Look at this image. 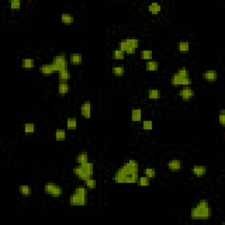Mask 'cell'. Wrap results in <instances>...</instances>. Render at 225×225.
I'll return each instance as SVG.
<instances>
[{"instance_id": "obj_36", "label": "cell", "mask_w": 225, "mask_h": 225, "mask_svg": "<svg viewBox=\"0 0 225 225\" xmlns=\"http://www.w3.org/2000/svg\"><path fill=\"white\" fill-rule=\"evenodd\" d=\"M85 185L89 189H94L97 185V182L95 179H93L92 178L88 179L87 180H85Z\"/></svg>"}, {"instance_id": "obj_10", "label": "cell", "mask_w": 225, "mask_h": 225, "mask_svg": "<svg viewBox=\"0 0 225 225\" xmlns=\"http://www.w3.org/2000/svg\"><path fill=\"white\" fill-rule=\"evenodd\" d=\"M119 49L126 54H134L136 52V49L131 48V47L128 44V42L126 41V39H125V40H121L120 41Z\"/></svg>"}, {"instance_id": "obj_25", "label": "cell", "mask_w": 225, "mask_h": 225, "mask_svg": "<svg viewBox=\"0 0 225 225\" xmlns=\"http://www.w3.org/2000/svg\"><path fill=\"white\" fill-rule=\"evenodd\" d=\"M66 126L68 129L70 130H74L77 128V126H78V121H77V119L76 118H68L66 122Z\"/></svg>"}, {"instance_id": "obj_1", "label": "cell", "mask_w": 225, "mask_h": 225, "mask_svg": "<svg viewBox=\"0 0 225 225\" xmlns=\"http://www.w3.org/2000/svg\"><path fill=\"white\" fill-rule=\"evenodd\" d=\"M139 165L136 160L129 159L115 172L114 180L118 184H134L138 179Z\"/></svg>"}, {"instance_id": "obj_31", "label": "cell", "mask_w": 225, "mask_h": 225, "mask_svg": "<svg viewBox=\"0 0 225 225\" xmlns=\"http://www.w3.org/2000/svg\"><path fill=\"white\" fill-rule=\"evenodd\" d=\"M144 175H145L147 178H149V179H154L156 175H157V172L155 171L153 168H150V167H147L145 168V170H144Z\"/></svg>"}, {"instance_id": "obj_40", "label": "cell", "mask_w": 225, "mask_h": 225, "mask_svg": "<svg viewBox=\"0 0 225 225\" xmlns=\"http://www.w3.org/2000/svg\"><path fill=\"white\" fill-rule=\"evenodd\" d=\"M142 128L144 130H151L153 128V122L151 121H144L142 122Z\"/></svg>"}, {"instance_id": "obj_26", "label": "cell", "mask_w": 225, "mask_h": 225, "mask_svg": "<svg viewBox=\"0 0 225 225\" xmlns=\"http://www.w3.org/2000/svg\"><path fill=\"white\" fill-rule=\"evenodd\" d=\"M22 67L26 68V69H31L35 67V60L31 59V58H26L22 60Z\"/></svg>"}, {"instance_id": "obj_32", "label": "cell", "mask_w": 225, "mask_h": 225, "mask_svg": "<svg viewBox=\"0 0 225 225\" xmlns=\"http://www.w3.org/2000/svg\"><path fill=\"white\" fill-rule=\"evenodd\" d=\"M141 57L144 60L150 61L153 57V52L151 50H142L141 52Z\"/></svg>"}, {"instance_id": "obj_23", "label": "cell", "mask_w": 225, "mask_h": 225, "mask_svg": "<svg viewBox=\"0 0 225 225\" xmlns=\"http://www.w3.org/2000/svg\"><path fill=\"white\" fill-rule=\"evenodd\" d=\"M19 194L23 196H29L32 194V188L29 185H20L19 187Z\"/></svg>"}, {"instance_id": "obj_18", "label": "cell", "mask_w": 225, "mask_h": 225, "mask_svg": "<svg viewBox=\"0 0 225 225\" xmlns=\"http://www.w3.org/2000/svg\"><path fill=\"white\" fill-rule=\"evenodd\" d=\"M131 120L134 122H139L142 120V110L141 109H133L131 112Z\"/></svg>"}, {"instance_id": "obj_20", "label": "cell", "mask_w": 225, "mask_h": 225, "mask_svg": "<svg viewBox=\"0 0 225 225\" xmlns=\"http://www.w3.org/2000/svg\"><path fill=\"white\" fill-rule=\"evenodd\" d=\"M84 172H86L87 174H89L90 176L92 177L93 175V171H94V166H93V163L91 162H87V163H84V164H80Z\"/></svg>"}, {"instance_id": "obj_19", "label": "cell", "mask_w": 225, "mask_h": 225, "mask_svg": "<svg viewBox=\"0 0 225 225\" xmlns=\"http://www.w3.org/2000/svg\"><path fill=\"white\" fill-rule=\"evenodd\" d=\"M159 64L157 61L150 60L146 62V70L149 71H157L158 70Z\"/></svg>"}, {"instance_id": "obj_39", "label": "cell", "mask_w": 225, "mask_h": 225, "mask_svg": "<svg viewBox=\"0 0 225 225\" xmlns=\"http://www.w3.org/2000/svg\"><path fill=\"white\" fill-rule=\"evenodd\" d=\"M21 2L19 0H13L10 2V7L13 10H19L20 8Z\"/></svg>"}, {"instance_id": "obj_12", "label": "cell", "mask_w": 225, "mask_h": 225, "mask_svg": "<svg viewBox=\"0 0 225 225\" xmlns=\"http://www.w3.org/2000/svg\"><path fill=\"white\" fill-rule=\"evenodd\" d=\"M202 77L205 80L209 81V82H213V81H216L217 79L218 74L216 71H207L203 73Z\"/></svg>"}, {"instance_id": "obj_16", "label": "cell", "mask_w": 225, "mask_h": 225, "mask_svg": "<svg viewBox=\"0 0 225 225\" xmlns=\"http://www.w3.org/2000/svg\"><path fill=\"white\" fill-rule=\"evenodd\" d=\"M69 84L67 82H60L59 85H58V93L60 95H65L67 93H69Z\"/></svg>"}, {"instance_id": "obj_34", "label": "cell", "mask_w": 225, "mask_h": 225, "mask_svg": "<svg viewBox=\"0 0 225 225\" xmlns=\"http://www.w3.org/2000/svg\"><path fill=\"white\" fill-rule=\"evenodd\" d=\"M126 41L133 49H137L138 48V46H139V40L136 39V38H128V39H126Z\"/></svg>"}, {"instance_id": "obj_21", "label": "cell", "mask_w": 225, "mask_h": 225, "mask_svg": "<svg viewBox=\"0 0 225 225\" xmlns=\"http://www.w3.org/2000/svg\"><path fill=\"white\" fill-rule=\"evenodd\" d=\"M58 76H59L60 82H67L68 80L71 79V73L68 70H64V71L58 72Z\"/></svg>"}, {"instance_id": "obj_8", "label": "cell", "mask_w": 225, "mask_h": 225, "mask_svg": "<svg viewBox=\"0 0 225 225\" xmlns=\"http://www.w3.org/2000/svg\"><path fill=\"white\" fill-rule=\"evenodd\" d=\"M167 167L172 172H179L182 166V163L179 159H171L167 163Z\"/></svg>"}, {"instance_id": "obj_35", "label": "cell", "mask_w": 225, "mask_h": 225, "mask_svg": "<svg viewBox=\"0 0 225 225\" xmlns=\"http://www.w3.org/2000/svg\"><path fill=\"white\" fill-rule=\"evenodd\" d=\"M124 55H125V53L123 51H121L120 49H117L114 50L113 57L115 58V60H121L124 58Z\"/></svg>"}, {"instance_id": "obj_4", "label": "cell", "mask_w": 225, "mask_h": 225, "mask_svg": "<svg viewBox=\"0 0 225 225\" xmlns=\"http://www.w3.org/2000/svg\"><path fill=\"white\" fill-rule=\"evenodd\" d=\"M192 84V79L190 77H181L178 75L177 73H174L172 77V84L173 86H189Z\"/></svg>"}, {"instance_id": "obj_27", "label": "cell", "mask_w": 225, "mask_h": 225, "mask_svg": "<svg viewBox=\"0 0 225 225\" xmlns=\"http://www.w3.org/2000/svg\"><path fill=\"white\" fill-rule=\"evenodd\" d=\"M112 71H113V73L115 74V76H118V77H121V76L124 75V72H125V69H124L123 66H121V65H118V66H114L112 68Z\"/></svg>"}, {"instance_id": "obj_33", "label": "cell", "mask_w": 225, "mask_h": 225, "mask_svg": "<svg viewBox=\"0 0 225 225\" xmlns=\"http://www.w3.org/2000/svg\"><path fill=\"white\" fill-rule=\"evenodd\" d=\"M137 184L138 185H142V186H147V185H150V179L147 178L146 176L138 178V179H137Z\"/></svg>"}, {"instance_id": "obj_6", "label": "cell", "mask_w": 225, "mask_h": 225, "mask_svg": "<svg viewBox=\"0 0 225 225\" xmlns=\"http://www.w3.org/2000/svg\"><path fill=\"white\" fill-rule=\"evenodd\" d=\"M179 96L183 100H189L194 96V91L190 86H185V87H183L179 90Z\"/></svg>"}, {"instance_id": "obj_22", "label": "cell", "mask_w": 225, "mask_h": 225, "mask_svg": "<svg viewBox=\"0 0 225 225\" xmlns=\"http://www.w3.org/2000/svg\"><path fill=\"white\" fill-rule=\"evenodd\" d=\"M148 10H149V12L151 13L152 14H158V13L161 12V10H162V6L158 4V3H152L151 5H150L148 6Z\"/></svg>"}, {"instance_id": "obj_5", "label": "cell", "mask_w": 225, "mask_h": 225, "mask_svg": "<svg viewBox=\"0 0 225 225\" xmlns=\"http://www.w3.org/2000/svg\"><path fill=\"white\" fill-rule=\"evenodd\" d=\"M69 202L71 206H85L87 204V197L83 196L77 193H73L71 194Z\"/></svg>"}, {"instance_id": "obj_9", "label": "cell", "mask_w": 225, "mask_h": 225, "mask_svg": "<svg viewBox=\"0 0 225 225\" xmlns=\"http://www.w3.org/2000/svg\"><path fill=\"white\" fill-rule=\"evenodd\" d=\"M192 173L196 177H203L207 173V167L203 165H194L192 169Z\"/></svg>"}, {"instance_id": "obj_13", "label": "cell", "mask_w": 225, "mask_h": 225, "mask_svg": "<svg viewBox=\"0 0 225 225\" xmlns=\"http://www.w3.org/2000/svg\"><path fill=\"white\" fill-rule=\"evenodd\" d=\"M148 97L150 99L158 100L161 97V92L158 89H150L148 91Z\"/></svg>"}, {"instance_id": "obj_38", "label": "cell", "mask_w": 225, "mask_h": 225, "mask_svg": "<svg viewBox=\"0 0 225 225\" xmlns=\"http://www.w3.org/2000/svg\"><path fill=\"white\" fill-rule=\"evenodd\" d=\"M74 192L77 194H80V195H83V196H86L87 197V189L84 187V186H78L76 187Z\"/></svg>"}, {"instance_id": "obj_24", "label": "cell", "mask_w": 225, "mask_h": 225, "mask_svg": "<svg viewBox=\"0 0 225 225\" xmlns=\"http://www.w3.org/2000/svg\"><path fill=\"white\" fill-rule=\"evenodd\" d=\"M61 21L63 24H66V25H70L74 22V17L71 15V14L68 13H62L61 15Z\"/></svg>"}, {"instance_id": "obj_3", "label": "cell", "mask_w": 225, "mask_h": 225, "mask_svg": "<svg viewBox=\"0 0 225 225\" xmlns=\"http://www.w3.org/2000/svg\"><path fill=\"white\" fill-rule=\"evenodd\" d=\"M55 67V70L56 72L68 70V62H67L66 56L64 54H58L54 57L53 61L51 62Z\"/></svg>"}, {"instance_id": "obj_14", "label": "cell", "mask_w": 225, "mask_h": 225, "mask_svg": "<svg viewBox=\"0 0 225 225\" xmlns=\"http://www.w3.org/2000/svg\"><path fill=\"white\" fill-rule=\"evenodd\" d=\"M178 49L181 53H186L190 49V44L187 40H180L178 44Z\"/></svg>"}, {"instance_id": "obj_29", "label": "cell", "mask_w": 225, "mask_h": 225, "mask_svg": "<svg viewBox=\"0 0 225 225\" xmlns=\"http://www.w3.org/2000/svg\"><path fill=\"white\" fill-rule=\"evenodd\" d=\"M62 194V188L60 186V185H55V187H54V189L52 190V192H51L50 195L53 196V197H56V198H58V197H60Z\"/></svg>"}, {"instance_id": "obj_15", "label": "cell", "mask_w": 225, "mask_h": 225, "mask_svg": "<svg viewBox=\"0 0 225 225\" xmlns=\"http://www.w3.org/2000/svg\"><path fill=\"white\" fill-rule=\"evenodd\" d=\"M70 60L71 62L74 65H78L80 64L82 61H83V57H82V55L79 53H73L71 54V56H70Z\"/></svg>"}, {"instance_id": "obj_37", "label": "cell", "mask_w": 225, "mask_h": 225, "mask_svg": "<svg viewBox=\"0 0 225 225\" xmlns=\"http://www.w3.org/2000/svg\"><path fill=\"white\" fill-rule=\"evenodd\" d=\"M178 75L181 76V77H184V78H186V77H190L189 75V71L188 70L185 68V67H181L179 69H178V71L176 72Z\"/></svg>"}, {"instance_id": "obj_17", "label": "cell", "mask_w": 225, "mask_h": 225, "mask_svg": "<svg viewBox=\"0 0 225 225\" xmlns=\"http://www.w3.org/2000/svg\"><path fill=\"white\" fill-rule=\"evenodd\" d=\"M76 161H77L78 164H84V163H87L88 162V154H87V152H84V151L80 152L79 154L78 155Z\"/></svg>"}, {"instance_id": "obj_7", "label": "cell", "mask_w": 225, "mask_h": 225, "mask_svg": "<svg viewBox=\"0 0 225 225\" xmlns=\"http://www.w3.org/2000/svg\"><path fill=\"white\" fill-rule=\"evenodd\" d=\"M80 112H81V115L89 119L92 115V103L90 101H85L81 105V108H80Z\"/></svg>"}, {"instance_id": "obj_41", "label": "cell", "mask_w": 225, "mask_h": 225, "mask_svg": "<svg viewBox=\"0 0 225 225\" xmlns=\"http://www.w3.org/2000/svg\"><path fill=\"white\" fill-rule=\"evenodd\" d=\"M219 122L222 126H224L225 124V111L221 110L219 113Z\"/></svg>"}, {"instance_id": "obj_11", "label": "cell", "mask_w": 225, "mask_h": 225, "mask_svg": "<svg viewBox=\"0 0 225 225\" xmlns=\"http://www.w3.org/2000/svg\"><path fill=\"white\" fill-rule=\"evenodd\" d=\"M39 71H40L41 74H44V75H51V74H53L55 72H56L52 63L41 65L39 68Z\"/></svg>"}, {"instance_id": "obj_30", "label": "cell", "mask_w": 225, "mask_h": 225, "mask_svg": "<svg viewBox=\"0 0 225 225\" xmlns=\"http://www.w3.org/2000/svg\"><path fill=\"white\" fill-rule=\"evenodd\" d=\"M35 131V125L34 123H26L24 125V132L26 134H33Z\"/></svg>"}, {"instance_id": "obj_2", "label": "cell", "mask_w": 225, "mask_h": 225, "mask_svg": "<svg viewBox=\"0 0 225 225\" xmlns=\"http://www.w3.org/2000/svg\"><path fill=\"white\" fill-rule=\"evenodd\" d=\"M212 214L211 207H202L195 206L190 210V217L193 220H207L210 218Z\"/></svg>"}, {"instance_id": "obj_28", "label": "cell", "mask_w": 225, "mask_h": 225, "mask_svg": "<svg viewBox=\"0 0 225 225\" xmlns=\"http://www.w3.org/2000/svg\"><path fill=\"white\" fill-rule=\"evenodd\" d=\"M55 137H56V139L58 140V141L64 140V139L66 138V132H65V130H63V129H57V130L55 132Z\"/></svg>"}]
</instances>
